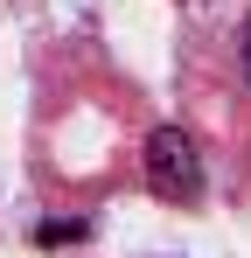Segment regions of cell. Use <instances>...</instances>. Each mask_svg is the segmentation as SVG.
Wrapping results in <instances>:
<instances>
[{
  "instance_id": "cell-3",
  "label": "cell",
  "mask_w": 251,
  "mask_h": 258,
  "mask_svg": "<svg viewBox=\"0 0 251 258\" xmlns=\"http://www.w3.org/2000/svg\"><path fill=\"white\" fill-rule=\"evenodd\" d=\"M244 70H251V21H244Z\"/></svg>"
},
{
  "instance_id": "cell-2",
  "label": "cell",
  "mask_w": 251,
  "mask_h": 258,
  "mask_svg": "<svg viewBox=\"0 0 251 258\" xmlns=\"http://www.w3.org/2000/svg\"><path fill=\"white\" fill-rule=\"evenodd\" d=\"M63 237H84V223H42V244H63Z\"/></svg>"
},
{
  "instance_id": "cell-1",
  "label": "cell",
  "mask_w": 251,
  "mask_h": 258,
  "mask_svg": "<svg viewBox=\"0 0 251 258\" xmlns=\"http://www.w3.org/2000/svg\"><path fill=\"white\" fill-rule=\"evenodd\" d=\"M140 161H147V188L161 203H196L203 196V154H196V140L181 126H154Z\"/></svg>"
}]
</instances>
